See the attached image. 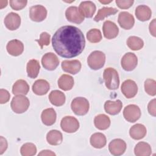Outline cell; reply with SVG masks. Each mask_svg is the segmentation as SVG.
<instances>
[{"instance_id": "cell-1", "label": "cell", "mask_w": 156, "mask_h": 156, "mask_svg": "<svg viewBox=\"0 0 156 156\" xmlns=\"http://www.w3.org/2000/svg\"><path fill=\"white\" fill-rule=\"evenodd\" d=\"M52 44L58 55L64 58H73L82 52L85 40L79 28L73 26H63L54 34Z\"/></svg>"}, {"instance_id": "cell-2", "label": "cell", "mask_w": 156, "mask_h": 156, "mask_svg": "<svg viewBox=\"0 0 156 156\" xmlns=\"http://www.w3.org/2000/svg\"><path fill=\"white\" fill-rule=\"evenodd\" d=\"M103 78L106 87L109 90H116L119 85V75L117 71L113 68H107L104 69Z\"/></svg>"}, {"instance_id": "cell-3", "label": "cell", "mask_w": 156, "mask_h": 156, "mask_svg": "<svg viewBox=\"0 0 156 156\" xmlns=\"http://www.w3.org/2000/svg\"><path fill=\"white\" fill-rule=\"evenodd\" d=\"M105 62V55L100 51L92 52L87 58V63L89 67L93 70H98L102 68Z\"/></svg>"}, {"instance_id": "cell-4", "label": "cell", "mask_w": 156, "mask_h": 156, "mask_svg": "<svg viewBox=\"0 0 156 156\" xmlns=\"http://www.w3.org/2000/svg\"><path fill=\"white\" fill-rule=\"evenodd\" d=\"M30 102L24 95H16L13 97L10 104L12 110L16 113H23L29 107Z\"/></svg>"}, {"instance_id": "cell-5", "label": "cell", "mask_w": 156, "mask_h": 156, "mask_svg": "<svg viewBox=\"0 0 156 156\" xmlns=\"http://www.w3.org/2000/svg\"><path fill=\"white\" fill-rule=\"evenodd\" d=\"M71 110L77 115L83 116L87 114L89 110L90 104L88 101L83 97L74 98L71 104Z\"/></svg>"}, {"instance_id": "cell-6", "label": "cell", "mask_w": 156, "mask_h": 156, "mask_svg": "<svg viewBox=\"0 0 156 156\" xmlns=\"http://www.w3.org/2000/svg\"><path fill=\"white\" fill-rule=\"evenodd\" d=\"M60 127L66 133H74L79 129V122L76 118L66 116L62 118L60 122Z\"/></svg>"}, {"instance_id": "cell-7", "label": "cell", "mask_w": 156, "mask_h": 156, "mask_svg": "<svg viewBox=\"0 0 156 156\" xmlns=\"http://www.w3.org/2000/svg\"><path fill=\"white\" fill-rule=\"evenodd\" d=\"M123 116L126 121L130 122H135L141 116V110L138 106L135 104L127 105L123 110Z\"/></svg>"}, {"instance_id": "cell-8", "label": "cell", "mask_w": 156, "mask_h": 156, "mask_svg": "<svg viewBox=\"0 0 156 156\" xmlns=\"http://www.w3.org/2000/svg\"><path fill=\"white\" fill-rule=\"evenodd\" d=\"M137 57L132 52H127L125 54L121 60L122 68L127 71H131L133 70L137 66Z\"/></svg>"}, {"instance_id": "cell-9", "label": "cell", "mask_w": 156, "mask_h": 156, "mask_svg": "<svg viewBox=\"0 0 156 156\" xmlns=\"http://www.w3.org/2000/svg\"><path fill=\"white\" fill-rule=\"evenodd\" d=\"M46 16L47 10L41 5H35L30 8L29 16L33 21L41 22L46 18Z\"/></svg>"}, {"instance_id": "cell-10", "label": "cell", "mask_w": 156, "mask_h": 156, "mask_svg": "<svg viewBox=\"0 0 156 156\" xmlns=\"http://www.w3.org/2000/svg\"><path fill=\"white\" fill-rule=\"evenodd\" d=\"M41 63L44 68L49 71H52L58 66L59 60L55 54L47 52L42 57Z\"/></svg>"}, {"instance_id": "cell-11", "label": "cell", "mask_w": 156, "mask_h": 156, "mask_svg": "<svg viewBox=\"0 0 156 156\" xmlns=\"http://www.w3.org/2000/svg\"><path fill=\"white\" fill-rule=\"evenodd\" d=\"M126 142L120 138L113 140L108 144V150L111 154L118 156L123 154L126 149Z\"/></svg>"}, {"instance_id": "cell-12", "label": "cell", "mask_w": 156, "mask_h": 156, "mask_svg": "<svg viewBox=\"0 0 156 156\" xmlns=\"http://www.w3.org/2000/svg\"><path fill=\"white\" fill-rule=\"evenodd\" d=\"M121 90L126 98L130 99L136 94L138 92V86L133 80L127 79L122 83Z\"/></svg>"}, {"instance_id": "cell-13", "label": "cell", "mask_w": 156, "mask_h": 156, "mask_svg": "<svg viewBox=\"0 0 156 156\" xmlns=\"http://www.w3.org/2000/svg\"><path fill=\"white\" fill-rule=\"evenodd\" d=\"M65 16L68 21L76 24H80L84 20V17L80 13L79 8L76 6L68 7L66 10Z\"/></svg>"}, {"instance_id": "cell-14", "label": "cell", "mask_w": 156, "mask_h": 156, "mask_svg": "<svg viewBox=\"0 0 156 156\" xmlns=\"http://www.w3.org/2000/svg\"><path fill=\"white\" fill-rule=\"evenodd\" d=\"M5 26L10 30L17 29L21 24V18L20 15L14 12H10L4 18Z\"/></svg>"}, {"instance_id": "cell-15", "label": "cell", "mask_w": 156, "mask_h": 156, "mask_svg": "<svg viewBox=\"0 0 156 156\" xmlns=\"http://www.w3.org/2000/svg\"><path fill=\"white\" fill-rule=\"evenodd\" d=\"M118 22L122 28L129 30L133 26L135 19L133 16L130 13L127 12H121L118 15Z\"/></svg>"}, {"instance_id": "cell-16", "label": "cell", "mask_w": 156, "mask_h": 156, "mask_svg": "<svg viewBox=\"0 0 156 156\" xmlns=\"http://www.w3.org/2000/svg\"><path fill=\"white\" fill-rule=\"evenodd\" d=\"M102 30L104 37L107 39L115 38L119 33V29L116 24L109 20H107L104 23Z\"/></svg>"}, {"instance_id": "cell-17", "label": "cell", "mask_w": 156, "mask_h": 156, "mask_svg": "<svg viewBox=\"0 0 156 156\" xmlns=\"http://www.w3.org/2000/svg\"><path fill=\"white\" fill-rule=\"evenodd\" d=\"M62 69L71 74L78 73L81 69V63L78 60H63L61 64Z\"/></svg>"}, {"instance_id": "cell-18", "label": "cell", "mask_w": 156, "mask_h": 156, "mask_svg": "<svg viewBox=\"0 0 156 156\" xmlns=\"http://www.w3.org/2000/svg\"><path fill=\"white\" fill-rule=\"evenodd\" d=\"M6 49L9 54L13 56H18L23 53L24 45L21 41L15 39L8 42Z\"/></svg>"}, {"instance_id": "cell-19", "label": "cell", "mask_w": 156, "mask_h": 156, "mask_svg": "<svg viewBox=\"0 0 156 156\" xmlns=\"http://www.w3.org/2000/svg\"><path fill=\"white\" fill-rule=\"evenodd\" d=\"M96 9L95 4L90 1L82 2L79 7L80 13L86 18H91L95 13Z\"/></svg>"}, {"instance_id": "cell-20", "label": "cell", "mask_w": 156, "mask_h": 156, "mask_svg": "<svg viewBox=\"0 0 156 156\" xmlns=\"http://www.w3.org/2000/svg\"><path fill=\"white\" fill-rule=\"evenodd\" d=\"M50 88L49 82L44 79L37 80L32 85L33 92L39 96L46 94Z\"/></svg>"}, {"instance_id": "cell-21", "label": "cell", "mask_w": 156, "mask_h": 156, "mask_svg": "<svg viewBox=\"0 0 156 156\" xmlns=\"http://www.w3.org/2000/svg\"><path fill=\"white\" fill-rule=\"evenodd\" d=\"M122 107V103L120 100H116L115 101H107L104 104L105 111L111 115H115L118 114Z\"/></svg>"}, {"instance_id": "cell-22", "label": "cell", "mask_w": 156, "mask_h": 156, "mask_svg": "<svg viewBox=\"0 0 156 156\" xmlns=\"http://www.w3.org/2000/svg\"><path fill=\"white\" fill-rule=\"evenodd\" d=\"M147 133L146 127L141 124H136L132 126L129 130V134L134 140H141L143 138Z\"/></svg>"}, {"instance_id": "cell-23", "label": "cell", "mask_w": 156, "mask_h": 156, "mask_svg": "<svg viewBox=\"0 0 156 156\" xmlns=\"http://www.w3.org/2000/svg\"><path fill=\"white\" fill-rule=\"evenodd\" d=\"M56 112L52 108H49L44 110L41 115V118L43 123L46 126H52L56 121Z\"/></svg>"}, {"instance_id": "cell-24", "label": "cell", "mask_w": 156, "mask_h": 156, "mask_svg": "<svg viewBox=\"0 0 156 156\" xmlns=\"http://www.w3.org/2000/svg\"><path fill=\"white\" fill-rule=\"evenodd\" d=\"M135 13L136 18L141 21L149 20L152 15L151 9L145 5H140L136 7Z\"/></svg>"}, {"instance_id": "cell-25", "label": "cell", "mask_w": 156, "mask_h": 156, "mask_svg": "<svg viewBox=\"0 0 156 156\" xmlns=\"http://www.w3.org/2000/svg\"><path fill=\"white\" fill-rule=\"evenodd\" d=\"M29 90V86L27 82L23 79L16 80L13 85L12 93L15 95H26Z\"/></svg>"}, {"instance_id": "cell-26", "label": "cell", "mask_w": 156, "mask_h": 156, "mask_svg": "<svg viewBox=\"0 0 156 156\" xmlns=\"http://www.w3.org/2000/svg\"><path fill=\"white\" fill-rule=\"evenodd\" d=\"M49 99L52 105L57 107L62 106L65 102V95L60 91L53 90L49 95Z\"/></svg>"}, {"instance_id": "cell-27", "label": "cell", "mask_w": 156, "mask_h": 156, "mask_svg": "<svg viewBox=\"0 0 156 156\" xmlns=\"http://www.w3.org/2000/svg\"><path fill=\"white\" fill-rule=\"evenodd\" d=\"M90 144L91 145L97 149H101L104 147L106 143L107 140L105 136L102 133H94L90 137Z\"/></svg>"}, {"instance_id": "cell-28", "label": "cell", "mask_w": 156, "mask_h": 156, "mask_svg": "<svg viewBox=\"0 0 156 156\" xmlns=\"http://www.w3.org/2000/svg\"><path fill=\"white\" fill-rule=\"evenodd\" d=\"M74 83L73 77L68 74H62L58 80V87L64 91L71 90L73 87Z\"/></svg>"}, {"instance_id": "cell-29", "label": "cell", "mask_w": 156, "mask_h": 156, "mask_svg": "<svg viewBox=\"0 0 156 156\" xmlns=\"http://www.w3.org/2000/svg\"><path fill=\"white\" fill-rule=\"evenodd\" d=\"M94 124L95 127L99 130H106L110 125V119L105 114H99L94 117Z\"/></svg>"}, {"instance_id": "cell-30", "label": "cell", "mask_w": 156, "mask_h": 156, "mask_svg": "<svg viewBox=\"0 0 156 156\" xmlns=\"http://www.w3.org/2000/svg\"><path fill=\"white\" fill-rule=\"evenodd\" d=\"M40 69L39 62L35 59L30 60L26 66V71L28 77L31 79H35L38 76Z\"/></svg>"}, {"instance_id": "cell-31", "label": "cell", "mask_w": 156, "mask_h": 156, "mask_svg": "<svg viewBox=\"0 0 156 156\" xmlns=\"http://www.w3.org/2000/svg\"><path fill=\"white\" fill-rule=\"evenodd\" d=\"M152 149L149 144L140 141L136 144L134 148V153L136 156H149L151 154Z\"/></svg>"}, {"instance_id": "cell-32", "label": "cell", "mask_w": 156, "mask_h": 156, "mask_svg": "<svg viewBox=\"0 0 156 156\" xmlns=\"http://www.w3.org/2000/svg\"><path fill=\"white\" fill-rule=\"evenodd\" d=\"M46 140L51 145H58L61 144L63 140L62 133L57 130H51L47 133Z\"/></svg>"}, {"instance_id": "cell-33", "label": "cell", "mask_w": 156, "mask_h": 156, "mask_svg": "<svg viewBox=\"0 0 156 156\" xmlns=\"http://www.w3.org/2000/svg\"><path fill=\"white\" fill-rule=\"evenodd\" d=\"M118 12V10L115 8L104 7L98 10L97 15L94 18V20L96 22H98L99 21L103 20L105 18L108 16L116 14Z\"/></svg>"}, {"instance_id": "cell-34", "label": "cell", "mask_w": 156, "mask_h": 156, "mask_svg": "<svg viewBox=\"0 0 156 156\" xmlns=\"http://www.w3.org/2000/svg\"><path fill=\"white\" fill-rule=\"evenodd\" d=\"M127 45L133 51H138L144 46V42L141 38L136 36L129 37L127 40Z\"/></svg>"}, {"instance_id": "cell-35", "label": "cell", "mask_w": 156, "mask_h": 156, "mask_svg": "<svg viewBox=\"0 0 156 156\" xmlns=\"http://www.w3.org/2000/svg\"><path fill=\"white\" fill-rule=\"evenodd\" d=\"M20 152L23 156H32L36 154L37 147L34 144L27 143L21 146Z\"/></svg>"}, {"instance_id": "cell-36", "label": "cell", "mask_w": 156, "mask_h": 156, "mask_svg": "<svg viewBox=\"0 0 156 156\" xmlns=\"http://www.w3.org/2000/svg\"><path fill=\"white\" fill-rule=\"evenodd\" d=\"M87 38L90 43H96L101 41L102 34L100 30L98 29H92L87 32Z\"/></svg>"}, {"instance_id": "cell-37", "label": "cell", "mask_w": 156, "mask_h": 156, "mask_svg": "<svg viewBox=\"0 0 156 156\" xmlns=\"http://www.w3.org/2000/svg\"><path fill=\"white\" fill-rule=\"evenodd\" d=\"M145 91L151 96L156 94V82L152 79H147L144 82Z\"/></svg>"}, {"instance_id": "cell-38", "label": "cell", "mask_w": 156, "mask_h": 156, "mask_svg": "<svg viewBox=\"0 0 156 156\" xmlns=\"http://www.w3.org/2000/svg\"><path fill=\"white\" fill-rule=\"evenodd\" d=\"M50 35L47 32H42L40 35V39L37 40L36 41H38V44L40 46L41 49L43 48L44 46H48L49 44L50 43Z\"/></svg>"}, {"instance_id": "cell-39", "label": "cell", "mask_w": 156, "mask_h": 156, "mask_svg": "<svg viewBox=\"0 0 156 156\" xmlns=\"http://www.w3.org/2000/svg\"><path fill=\"white\" fill-rule=\"evenodd\" d=\"M10 5L12 9L15 10H20L24 8L27 3V1H16L11 0L9 1Z\"/></svg>"}, {"instance_id": "cell-40", "label": "cell", "mask_w": 156, "mask_h": 156, "mask_svg": "<svg viewBox=\"0 0 156 156\" xmlns=\"http://www.w3.org/2000/svg\"><path fill=\"white\" fill-rule=\"evenodd\" d=\"M115 2L116 4V5L120 9H127L132 5L134 1L133 0H116Z\"/></svg>"}, {"instance_id": "cell-41", "label": "cell", "mask_w": 156, "mask_h": 156, "mask_svg": "<svg viewBox=\"0 0 156 156\" xmlns=\"http://www.w3.org/2000/svg\"><path fill=\"white\" fill-rule=\"evenodd\" d=\"M10 93L9 91L5 89L1 88L0 90V103L5 104L9 101L10 99Z\"/></svg>"}, {"instance_id": "cell-42", "label": "cell", "mask_w": 156, "mask_h": 156, "mask_svg": "<svg viewBox=\"0 0 156 156\" xmlns=\"http://www.w3.org/2000/svg\"><path fill=\"white\" fill-rule=\"evenodd\" d=\"M148 112L150 115L153 116H155L156 115V110H155V99L151 100L147 105Z\"/></svg>"}, {"instance_id": "cell-43", "label": "cell", "mask_w": 156, "mask_h": 156, "mask_svg": "<svg viewBox=\"0 0 156 156\" xmlns=\"http://www.w3.org/2000/svg\"><path fill=\"white\" fill-rule=\"evenodd\" d=\"M7 148V141L3 136L0 137V154L2 155Z\"/></svg>"}, {"instance_id": "cell-44", "label": "cell", "mask_w": 156, "mask_h": 156, "mask_svg": "<svg viewBox=\"0 0 156 156\" xmlns=\"http://www.w3.org/2000/svg\"><path fill=\"white\" fill-rule=\"evenodd\" d=\"M149 32L151 34L155 37V19H154L149 24Z\"/></svg>"}, {"instance_id": "cell-45", "label": "cell", "mask_w": 156, "mask_h": 156, "mask_svg": "<svg viewBox=\"0 0 156 156\" xmlns=\"http://www.w3.org/2000/svg\"><path fill=\"white\" fill-rule=\"evenodd\" d=\"M38 155V156L39 155H44H44H55V154L49 150H44V151H41V152H40Z\"/></svg>"}, {"instance_id": "cell-46", "label": "cell", "mask_w": 156, "mask_h": 156, "mask_svg": "<svg viewBox=\"0 0 156 156\" xmlns=\"http://www.w3.org/2000/svg\"><path fill=\"white\" fill-rule=\"evenodd\" d=\"M0 9H3L4 7H5L7 4V1H0Z\"/></svg>"}, {"instance_id": "cell-47", "label": "cell", "mask_w": 156, "mask_h": 156, "mask_svg": "<svg viewBox=\"0 0 156 156\" xmlns=\"http://www.w3.org/2000/svg\"><path fill=\"white\" fill-rule=\"evenodd\" d=\"M99 2H101V3H102V4H108V3H110L111 2H112V1H99Z\"/></svg>"}]
</instances>
